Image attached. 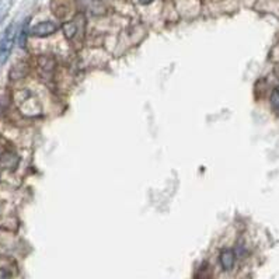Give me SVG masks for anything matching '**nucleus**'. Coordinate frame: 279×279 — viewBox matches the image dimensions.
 <instances>
[{"mask_svg": "<svg viewBox=\"0 0 279 279\" xmlns=\"http://www.w3.org/2000/svg\"><path fill=\"white\" fill-rule=\"evenodd\" d=\"M14 39H16V24H10L0 41V65H4L11 55Z\"/></svg>", "mask_w": 279, "mask_h": 279, "instance_id": "nucleus-1", "label": "nucleus"}, {"mask_svg": "<svg viewBox=\"0 0 279 279\" xmlns=\"http://www.w3.org/2000/svg\"><path fill=\"white\" fill-rule=\"evenodd\" d=\"M19 272L16 261L0 254V279L14 278Z\"/></svg>", "mask_w": 279, "mask_h": 279, "instance_id": "nucleus-2", "label": "nucleus"}, {"mask_svg": "<svg viewBox=\"0 0 279 279\" xmlns=\"http://www.w3.org/2000/svg\"><path fill=\"white\" fill-rule=\"evenodd\" d=\"M58 26H56L55 23H52V21H42V23H38L35 24L34 27L30 30V35H32V37H38V38H44V37H49V35H52V34H55L56 31H58Z\"/></svg>", "mask_w": 279, "mask_h": 279, "instance_id": "nucleus-3", "label": "nucleus"}, {"mask_svg": "<svg viewBox=\"0 0 279 279\" xmlns=\"http://www.w3.org/2000/svg\"><path fill=\"white\" fill-rule=\"evenodd\" d=\"M219 261H220V265L224 271H230L234 267V262H236V252L233 251L232 248H224L219 255Z\"/></svg>", "mask_w": 279, "mask_h": 279, "instance_id": "nucleus-4", "label": "nucleus"}, {"mask_svg": "<svg viewBox=\"0 0 279 279\" xmlns=\"http://www.w3.org/2000/svg\"><path fill=\"white\" fill-rule=\"evenodd\" d=\"M19 164V157L13 153V152H4L0 155V167L3 168H16Z\"/></svg>", "mask_w": 279, "mask_h": 279, "instance_id": "nucleus-5", "label": "nucleus"}, {"mask_svg": "<svg viewBox=\"0 0 279 279\" xmlns=\"http://www.w3.org/2000/svg\"><path fill=\"white\" fill-rule=\"evenodd\" d=\"M10 7H11V0H0V23L6 19Z\"/></svg>", "mask_w": 279, "mask_h": 279, "instance_id": "nucleus-6", "label": "nucleus"}, {"mask_svg": "<svg viewBox=\"0 0 279 279\" xmlns=\"http://www.w3.org/2000/svg\"><path fill=\"white\" fill-rule=\"evenodd\" d=\"M271 105L274 108V111L279 114V86L274 89V92L271 93Z\"/></svg>", "mask_w": 279, "mask_h": 279, "instance_id": "nucleus-7", "label": "nucleus"}, {"mask_svg": "<svg viewBox=\"0 0 279 279\" xmlns=\"http://www.w3.org/2000/svg\"><path fill=\"white\" fill-rule=\"evenodd\" d=\"M63 31H65V35L67 38H73L75 37L76 31H77V27H76V23L73 21H70V23H67L63 26Z\"/></svg>", "mask_w": 279, "mask_h": 279, "instance_id": "nucleus-8", "label": "nucleus"}, {"mask_svg": "<svg viewBox=\"0 0 279 279\" xmlns=\"http://www.w3.org/2000/svg\"><path fill=\"white\" fill-rule=\"evenodd\" d=\"M139 1L142 3V4H150V3H152L153 0H139Z\"/></svg>", "mask_w": 279, "mask_h": 279, "instance_id": "nucleus-9", "label": "nucleus"}, {"mask_svg": "<svg viewBox=\"0 0 279 279\" xmlns=\"http://www.w3.org/2000/svg\"><path fill=\"white\" fill-rule=\"evenodd\" d=\"M1 153H3V150H1V149H0V155H1Z\"/></svg>", "mask_w": 279, "mask_h": 279, "instance_id": "nucleus-10", "label": "nucleus"}]
</instances>
